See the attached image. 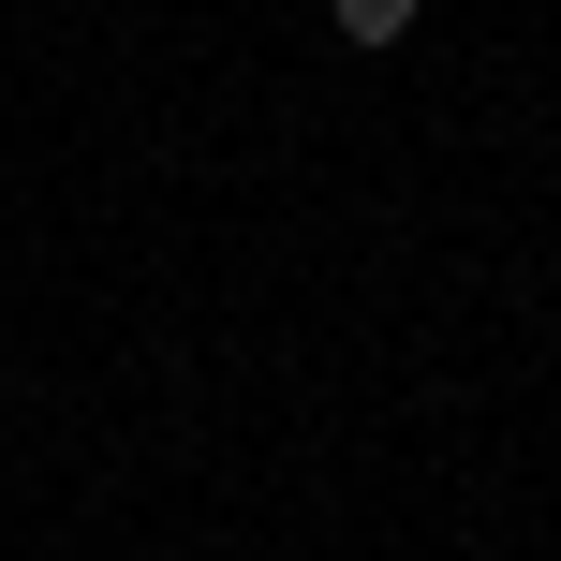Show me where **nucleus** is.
Wrapping results in <instances>:
<instances>
[{
	"instance_id": "1",
	"label": "nucleus",
	"mask_w": 561,
	"mask_h": 561,
	"mask_svg": "<svg viewBox=\"0 0 561 561\" xmlns=\"http://www.w3.org/2000/svg\"><path fill=\"white\" fill-rule=\"evenodd\" d=\"M340 15V45H399V30H414V0H325Z\"/></svg>"
}]
</instances>
